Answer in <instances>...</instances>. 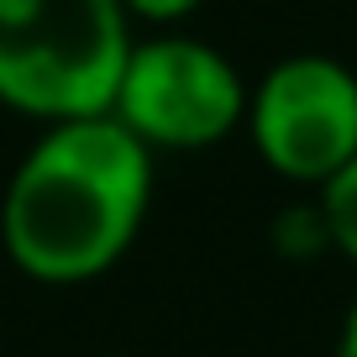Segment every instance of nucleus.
I'll use <instances>...</instances> for the list:
<instances>
[{"mask_svg":"<svg viewBox=\"0 0 357 357\" xmlns=\"http://www.w3.org/2000/svg\"><path fill=\"white\" fill-rule=\"evenodd\" d=\"M153 178V147L116 116L47 121L0 195V247L11 268L53 289L105 279L142 236Z\"/></svg>","mask_w":357,"mask_h":357,"instance_id":"1","label":"nucleus"},{"mask_svg":"<svg viewBox=\"0 0 357 357\" xmlns=\"http://www.w3.org/2000/svg\"><path fill=\"white\" fill-rule=\"evenodd\" d=\"M132 43L121 0H0V105L37 126L105 116Z\"/></svg>","mask_w":357,"mask_h":357,"instance_id":"2","label":"nucleus"},{"mask_svg":"<svg viewBox=\"0 0 357 357\" xmlns=\"http://www.w3.org/2000/svg\"><path fill=\"white\" fill-rule=\"evenodd\" d=\"M247 79L215 43L190 32H147L132 43L111 111L153 153H205L242 132Z\"/></svg>","mask_w":357,"mask_h":357,"instance_id":"3","label":"nucleus"},{"mask_svg":"<svg viewBox=\"0 0 357 357\" xmlns=\"http://www.w3.org/2000/svg\"><path fill=\"white\" fill-rule=\"evenodd\" d=\"M252 153L289 184L321 190L357 158V74L331 53H289L247 89Z\"/></svg>","mask_w":357,"mask_h":357,"instance_id":"4","label":"nucleus"},{"mask_svg":"<svg viewBox=\"0 0 357 357\" xmlns=\"http://www.w3.org/2000/svg\"><path fill=\"white\" fill-rule=\"evenodd\" d=\"M315 215H321V236H326V242H331L347 263H357V158L336 178L321 184Z\"/></svg>","mask_w":357,"mask_h":357,"instance_id":"5","label":"nucleus"},{"mask_svg":"<svg viewBox=\"0 0 357 357\" xmlns=\"http://www.w3.org/2000/svg\"><path fill=\"white\" fill-rule=\"evenodd\" d=\"M126 16H132L137 26H158V32H174V26H184L195 11H200L205 0H121Z\"/></svg>","mask_w":357,"mask_h":357,"instance_id":"6","label":"nucleus"},{"mask_svg":"<svg viewBox=\"0 0 357 357\" xmlns=\"http://www.w3.org/2000/svg\"><path fill=\"white\" fill-rule=\"evenodd\" d=\"M336 357H357V300L347 305L342 331H336Z\"/></svg>","mask_w":357,"mask_h":357,"instance_id":"7","label":"nucleus"}]
</instances>
